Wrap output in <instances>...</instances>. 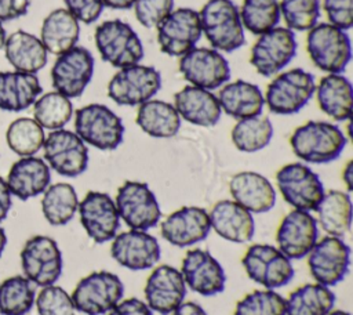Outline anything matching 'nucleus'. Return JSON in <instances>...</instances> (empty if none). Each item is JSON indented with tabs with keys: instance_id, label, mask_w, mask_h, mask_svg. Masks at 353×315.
<instances>
[{
	"instance_id": "nucleus-48",
	"label": "nucleus",
	"mask_w": 353,
	"mask_h": 315,
	"mask_svg": "<svg viewBox=\"0 0 353 315\" xmlns=\"http://www.w3.org/2000/svg\"><path fill=\"white\" fill-rule=\"evenodd\" d=\"M66 10L79 21L84 23L95 22L102 11L103 1L102 0H63Z\"/></svg>"
},
{
	"instance_id": "nucleus-28",
	"label": "nucleus",
	"mask_w": 353,
	"mask_h": 315,
	"mask_svg": "<svg viewBox=\"0 0 353 315\" xmlns=\"http://www.w3.org/2000/svg\"><path fill=\"white\" fill-rule=\"evenodd\" d=\"M11 195L28 200L43 193L51 182V171L46 160L25 156L14 162L6 180Z\"/></svg>"
},
{
	"instance_id": "nucleus-54",
	"label": "nucleus",
	"mask_w": 353,
	"mask_h": 315,
	"mask_svg": "<svg viewBox=\"0 0 353 315\" xmlns=\"http://www.w3.org/2000/svg\"><path fill=\"white\" fill-rule=\"evenodd\" d=\"M342 180L347 188V191L350 192L353 189V162L349 160L342 171Z\"/></svg>"
},
{
	"instance_id": "nucleus-41",
	"label": "nucleus",
	"mask_w": 353,
	"mask_h": 315,
	"mask_svg": "<svg viewBox=\"0 0 353 315\" xmlns=\"http://www.w3.org/2000/svg\"><path fill=\"white\" fill-rule=\"evenodd\" d=\"M73 115L70 98L58 91H50L39 97L33 104V119L48 130H59L68 124Z\"/></svg>"
},
{
	"instance_id": "nucleus-29",
	"label": "nucleus",
	"mask_w": 353,
	"mask_h": 315,
	"mask_svg": "<svg viewBox=\"0 0 353 315\" xmlns=\"http://www.w3.org/2000/svg\"><path fill=\"white\" fill-rule=\"evenodd\" d=\"M43 88L34 73L0 72V109L21 112L34 104Z\"/></svg>"
},
{
	"instance_id": "nucleus-6",
	"label": "nucleus",
	"mask_w": 353,
	"mask_h": 315,
	"mask_svg": "<svg viewBox=\"0 0 353 315\" xmlns=\"http://www.w3.org/2000/svg\"><path fill=\"white\" fill-rule=\"evenodd\" d=\"M124 294L121 279L109 271H94L81 278L72 292L76 311L85 315H105Z\"/></svg>"
},
{
	"instance_id": "nucleus-43",
	"label": "nucleus",
	"mask_w": 353,
	"mask_h": 315,
	"mask_svg": "<svg viewBox=\"0 0 353 315\" xmlns=\"http://www.w3.org/2000/svg\"><path fill=\"white\" fill-rule=\"evenodd\" d=\"M233 315H285V298L272 289L254 290L237 301Z\"/></svg>"
},
{
	"instance_id": "nucleus-51",
	"label": "nucleus",
	"mask_w": 353,
	"mask_h": 315,
	"mask_svg": "<svg viewBox=\"0 0 353 315\" xmlns=\"http://www.w3.org/2000/svg\"><path fill=\"white\" fill-rule=\"evenodd\" d=\"M11 192L8 189V185L3 177H0V222L6 220L10 209H11Z\"/></svg>"
},
{
	"instance_id": "nucleus-13",
	"label": "nucleus",
	"mask_w": 353,
	"mask_h": 315,
	"mask_svg": "<svg viewBox=\"0 0 353 315\" xmlns=\"http://www.w3.org/2000/svg\"><path fill=\"white\" fill-rule=\"evenodd\" d=\"M48 167L63 177H77L88 167V148L73 131L52 130L43 144Z\"/></svg>"
},
{
	"instance_id": "nucleus-37",
	"label": "nucleus",
	"mask_w": 353,
	"mask_h": 315,
	"mask_svg": "<svg viewBox=\"0 0 353 315\" xmlns=\"http://www.w3.org/2000/svg\"><path fill=\"white\" fill-rule=\"evenodd\" d=\"M79 198L76 189L68 182L48 185L43 192L41 211L48 224L54 227L66 225L76 214Z\"/></svg>"
},
{
	"instance_id": "nucleus-56",
	"label": "nucleus",
	"mask_w": 353,
	"mask_h": 315,
	"mask_svg": "<svg viewBox=\"0 0 353 315\" xmlns=\"http://www.w3.org/2000/svg\"><path fill=\"white\" fill-rule=\"evenodd\" d=\"M6 39H7V35H6V30H4V26L3 23L0 22V50L4 48V44H6Z\"/></svg>"
},
{
	"instance_id": "nucleus-57",
	"label": "nucleus",
	"mask_w": 353,
	"mask_h": 315,
	"mask_svg": "<svg viewBox=\"0 0 353 315\" xmlns=\"http://www.w3.org/2000/svg\"><path fill=\"white\" fill-rule=\"evenodd\" d=\"M327 315H350V312H347V311H342V309H332L331 312H328Z\"/></svg>"
},
{
	"instance_id": "nucleus-4",
	"label": "nucleus",
	"mask_w": 353,
	"mask_h": 315,
	"mask_svg": "<svg viewBox=\"0 0 353 315\" xmlns=\"http://www.w3.org/2000/svg\"><path fill=\"white\" fill-rule=\"evenodd\" d=\"M306 48L312 62L327 73H342L352 59L349 35L328 22L316 23L309 30Z\"/></svg>"
},
{
	"instance_id": "nucleus-25",
	"label": "nucleus",
	"mask_w": 353,
	"mask_h": 315,
	"mask_svg": "<svg viewBox=\"0 0 353 315\" xmlns=\"http://www.w3.org/2000/svg\"><path fill=\"white\" fill-rule=\"evenodd\" d=\"M229 191L233 200L250 213H266L276 204V191L272 182L255 171L234 174L229 181Z\"/></svg>"
},
{
	"instance_id": "nucleus-9",
	"label": "nucleus",
	"mask_w": 353,
	"mask_h": 315,
	"mask_svg": "<svg viewBox=\"0 0 353 315\" xmlns=\"http://www.w3.org/2000/svg\"><path fill=\"white\" fill-rule=\"evenodd\" d=\"M116 209L130 229L148 231L157 225L161 210L146 182L125 181L116 195Z\"/></svg>"
},
{
	"instance_id": "nucleus-44",
	"label": "nucleus",
	"mask_w": 353,
	"mask_h": 315,
	"mask_svg": "<svg viewBox=\"0 0 353 315\" xmlns=\"http://www.w3.org/2000/svg\"><path fill=\"white\" fill-rule=\"evenodd\" d=\"M279 7L290 30H310L320 18V0H280Z\"/></svg>"
},
{
	"instance_id": "nucleus-31",
	"label": "nucleus",
	"mask_w": 353,
	"mask_h": 315,
	"mask_svg": "<svg viewBox=\"0 0 353 315\" xmlns=\"http://www.w3.org/2000/svg\"><path fill=\"white\" fill-rule=\"evenodd\" d=\"M218 101L221 109L237 120L259 116L265 106L261 88L245 80L225 84L218 94Z\"/></svg>"
},
{
	"instance_id": "nucleus-7",
	"label": "nucleus",
	"mask_w": 353,
	"mask_h": 315,
	"mask_svg": "<svg viewBox=\"0 0 353 315\" xmlns=\"http://www.w3.org/2000/svg\"><path fill=\"white\" fill-rule=\"evenodd\" d=\"M316 90L312 73L294 68L277 75L268 86L265 104L276 115L298 113L313 97Z\"/></svg>"
},
{
	"instance_id": "nucleus-14",
	"label": "nucleus",
	"mask_w": 353,
	"mask_h": 315,
	"mask_svg": "<svg viewBox=\"0 0 353 315\" xmlns=\"http://www.w3.org/2000/svg\"><path fill=\"white\" fill-rule=\"evenodd\" d=\"M313 279L327 287L342 282L350 267V247L342 238L327 235L317 240L307 254Z\"/></svg>"
},
{
	"instance_id": "nucleus-39",
	"label": "nucleus",
	"mask_w": 353,
	"mask_h": 315,
	"mask_svg": "<svg viewBox=\"0 0 353 315\" xmlns=\"http://www.w3.org/2000/svg\"><path fill=\"white\" fill-rule=\"evenodd\" d=\"M36 298L33 283L23 275H14L0 283V314L26 315Z\"/></svg>"
},
{
	"instance_id": "nucleus-30",
	"label": "nucleus",
	"mask_w": 353,
	"mask_h": 315,
	"mask_svg": "<svg viewBox=\"0 0 353 315\" xmlns=\"http://www.w3.org/2000/svg\"><path fill=\"white\" fill-rule=\"evenodd\" d=\"M4 54L14 70L34 75L46 66L48 59V52L41 40L22 29L7 36Z\"/></svg>"
},
{
	"instance_id": "nucleus-20",
	"label": "nucleus",
	"mask_w": 353,
	"mask_h": 315,
	"mask_svg": "<svg viewBox=\"0 0 353 315\" xmlns=\"http://www.w3.org/2000/svg\"><path fill=\"white\" fill-rule=\"evenodd\" d=\"M319 238V224L310 211H290L276 232L277 249L290 260H301L309 254Z\"/></svg>"
},
{
	"instance_id": "nucleus-46",
	"label": "nucleus",
	"mask_w": 353,
	"mask_h": 315,
	"mask_svg": "<svg viewBox=\"0 0 353 315\" xmlns=\"http://www.w3.org/2000/svg\"><path fill=\"white\" fill-rule=\"evenodd\" d=\"M134 11L138 22L145 28H157L174 10V0H135Z\"/></svg>"
},
{
	"instance_id": "nucleus-50",
	"label": "nucleus",
	"mask_w": 353,
	"mask_h": 315,
	"mask_svg": "<svg viewBox=\"0 0 353 315\" xmlns=\"http://www.w3.org/2000/svg\"><path fill=\"white\" fill-rule=\"evenodd\" d=\"M29 0H0V22L17 19L28 12Z\"/></svg>"
},
{
	"instance_id": "nucleus-8",
	"label": "nucleus",
	"mask_w": 353,
	"mask_h": 315,
	"mask_svg": "<svg viewBox=\"0 0 353 315\" xmlns=\"http://www.w3.org/2000/svg\"><path fill=\"white\" fill-rule=\"evenodd\" d=\"M161 87V75L153 66L120 68L108 84V95L117 105L135 106L152 99Z\"/></svg>"
},
{
	"instance_id": "nucleus-24",
	"label": "nucleus",
	"mask_w": 353,
	"mask_h": 315,
	"mask_svg": "<svg viewBox=\"0 0 353 315\" xmlns=\"http://www.w3.org/2000/svg\"><path fill=\"white\" fill-rule=\"evenodd\" d=\"M211 231L210 214L199 206H183L161 222V236L171 245L188 247L204 240Z\"/></svg>"
},
{
	"instance_id": "nucleus-1",
	"label": "nucleus",
	"mask_w": 353,
	"mask_h": 315,
	"mask_svg": "<svg viewBox=\"0 0 353 315\" xmlns=\"http://www.w3.org/2000/svg\"><path fill=\"white\" fill-rule=\"evenodd\" d=\"M343 131L330 122L309 120L294 130L290 145L295 156L306 163L324 164L341 156L346 146Z\"/></svg>"
},
{
	"instance_id": "nucleus-35",
	"label": "nucleus",
	"mask_w": 353,
	"mask_h": 315,
	"mask_svg": "<svg viewBox=\"0 0 353 315\" xmlns=\"http://www.w3.org/2000/svg\"><path fill=\"white\" fill-rule=\"evenodd\" d=\"M317 224L331 236L342 238L352 227V199L347 192L332 189L317 204Z\"/></svg>"
},
{
	"instance_id": "nucleus-38",
	"label": "nucleus",
	"mask_w": 353,
	"mask_h": 315,
	"mask_svg": "<svg viewBox=\"0 0 353 315\" xmlns=\"http://www.w3.org/2000/svg\"><path fill=\"white\" fill-rule=\"evenodd\" d=\"M273 137V124L266 116L240 119L232 128V142L247 153L258 152L269 145Z\"/></svg>"
},
{
	"instance_id": "nucleus-26",
	"label": "nucleus",
	"mask_w": 353,
	"mask_h": 315,
	"mask_svg": "<svg viewBox=\"0 0 353 315\" xmlns=\"http://www.w3.org/2000/svg\"><path fill=\"white\" fill-rule=\"evenodd\" d=\"M211 229L233 243H245L254 238L255 221L252 213L234 200L223 199L214 204L210 213Z\"/></svg>"
},
{
	"instance_id": "nucleus-12",
	"label": "nucleus",
	"mask_w": 353,
	"mask_h": 315,
	"mask_svg": "<svg viewBox=\"0 0 353 315\" xmlns=\"http://www.w3.org/2000/svg\"><path fill=\"white\" fill-rule=\"evenodd\" d=\"M283 199L296 210L314 211L324 192L320 177L303 163H288L276 173Z\"/></svg>"
},
{
	"instance_id": "nucleus-5",
	"label": "nucleus",
	"mask_w": 353,
	"mask_h": 315,
	"mask_svg": "<svg viewBox=\"0 0 353 315\" xmlns=\"http://www.w3.org/2000/svg\"><path fill=\"white\" fill-rule=\"evenodd\" d=\"M74 133L88 145L113 151L124 137L123 120L103 104H88L76 111Z\"/></svg>"
},
{
	"instance_id": "nucleus-33",
	"label": "nucleus",
	"mask_w": 353,
	"mask_h": 315,
	"mask_svg": "<svg viewBox=\"0 0 353 315\" xmlns=\"http://www.w3.org/2000/svg\"><path fill=\"white\" fill-rule=\"evenodd\" d=\"M316 97L320 109L338 122L347 120L352 115V83L341 73H328L323 76L316 86Z\"/></svg>"
},
{
	"instance_id": "nucleus-40",
	"label": "nucleus",
	"mask_w": 353,
	"mask_h": 315,
	"mask_svg": "<svg viewBox=\"0 0 353 315\" xmlns=\"http://www.w3.org/2000/svg\"><path fill=\"white\" fill-rule=\"evenodd\" d=\"M44 140V128L30 117H18L12 120L6 131L8 148L21 158L34 156V153L43 148Z\"/></svg>"
},
{
	"instance_id": "nucleus-36",
	"label": "nucleus",
	"mask_w": 353,
	"mask_h": 315,
	"mask_svg": "<svg viewBox=\"0 0 353 315\" xmlns=\"http://www.w3.org/2000/svg\"><path fill=\"white\" fill-rule=\"evenodd\" d=\"M335 305V294L320 283H306L290 293L285 315H327Z\"/></svg>"
},
{
	"instance_id": "nucleus-32",
	"label": "nucleus",
	"mask_w": 353,
	"mask_h": 315,
	"mask_svg": "<svg viewBox=\"0 0 353 315\" xmlns=\"http://www.w3.org/2000/svg\"><path fill=\"white\" fill-rule=\"evenodd\" d=\"M80 37L79 21L66 10L57 8L43 21L40 40L47 52L61 55L73 48Z\"/></svg>"
},
{
	"instance_id": "nucleus-15",
	"label": "nucleus",
	"mask_w": 353,
	"mask_h": 315,
	"mask_svg": "<svg viewBox=\"0 0 353 315\" xmlns=\"http://www.w3.org/2000/svg\"><path fill=\"white\" fill-rule=\"evenodd\" d=\"M296 40L288 28L276 26L259 35L251 50L250 62L265 77L274 76L285 68L296 54Z\"/></svg>"
},
{
	"instance_id": "nucleus-23",
	"label": "nucleus",
	"mask_w": 353,
	"mask_h": 315,
	"mask_svg": "<svg viewBox=\"0 0 353 315\" xmlns=\"http://www.w3.org/2000/svg\"><path fill=\"white\" fill-rule=\"evenodd\" d=\"M181 274L186 286L201 296H215L225 289L223 267L207 250H189L182 260Z\"/></svg>"
},
{
	"instance_id": "nucleus-2",
	"label": "nucleus",
	"mask_w": 353,
	"mask_h": 315,
	"mask_svg": "<svg viewBox=\"0 0 353 315\" xmlns=\"http://www.w3.org/2000/svg\"><path fill=\"white\" fill-rule=\"evenodd\" d=\"M199 17L201 32L214 50L232 52L244 44V28L232 0H208Z\"/></svg>"
},
{
	"instance_id": "nucleus-22",
	"label": "nucleus",
	"mask_w": 353,
	"mask_h": 315,
	"mask_svg": "<svg viewBox=\"0 0 353 315\" xmlns=\"http://www.w3.org/2000/svg\"><path fill=\"white\" fill-rule=\"evenodd\" d=\"M143 293L145 303L152 311L160 315H170L183 303L186 283L181 271L175 267L160 265L149 275Z\"/></svg>"
},
{
	"instance_id": "nucleus-16",
	"label": "nucleus",
	"mask_w": 353,
	"mask_h": 315,
	"mask_svg": "<svg viewBox=\"0 0 353 315\" xmlns=\"http://www.w3.org/2000/svg\"><path fill=\"white\" fill-rule=\"evenodd\" d=\"M201 35L199 12L186 7L172 10L157 26L160 50L170 57L185 55L194 48Z\"/></svg>"
},
{
	"instance_id": "nucleus-19",
	"label": "nucleus",
	"mask_w": 353,
	"mask_h": 315,
	"mask_svg": "<svg viewBox=\"0 0 353 315\" xmlns=\"http://www.w3.org/2000/svg\"><path fill=\"white\" fill-rule=\"evenodd\" d=\"M80 222L95 243H105L117 235L120 216L114 200L105 192L90 191L79 202Z\"/></svg>"
},
{
	"instance_id": "nucleus-34",
	"label": "nucleus",
	"mask_w": 353,
	"mask_h": 315,
	"mask_svg": "<svg viewBox=\"0 0 353 315\" xmlns=\"http://www.w3.org/2000/svg\"><path fill=\"white\" fill-rule=\"evenodd\" d=\"M137 124L150 137L171 138L179 131L181 116L172 104L161 99H149L139 105Z\"/></svg>"
},
{
	"instance_id": "nucleus-11",
	"label": "nucleus",
	"mask_w": 353,
	"mask_h": 315,
	"mask_svg": "<svg viewBox=\"0 0 353 315\" xmlns=\"http://www.w3.org/2000/svg\"><path fill=\"white\" fill-rule=\"evenodd\" d=\"M241 264L251 280L266 287L277 289L285 286L294 278L291 260L276 246L256 243L247 249Z\"/></svg>"
},
{
	"instance_id": "nucleus-17",
	"label": "nucleus",
	"mask_w": 353,
	"mask_h": 315,
	"mask_svg": "<svg viewBox=\"0 0 353 315\" xmlns=\"http://www.w3.org/2000/svg\"><path fill=\"white\" fill-rule=\"evenodd\" d=\"M94 75V57L85 48L74 46L58 55L51 68V82L55 91L68 98L80 97Z\"/></svg>"
},
{
	"instance_id": "nucleus-21",
	"label": "nucleus",
	"mask_w": 353,
	"mask_h": 315,
	"mask_svg": "<svg viewBox=\"0 0 353 315\" xmlns=\"http://www.w3.org/2000/svg\"><path fill=\"white\" fill-rule=\"evenodd\" d=\"M110 254L117 264L131 271H143L154 267L160 260V245L146 231L130 229L112 239Z\"/></svg>"
},
{
	"instance_id": "nucleus-42",
	"label": "nucleus",
	"mask_w": 353,
	"mask_h": 315,
	"mask_svg": "<svg viewBox=\"0 0 353 315\" xmlns=\"http://www.w3.org/2000/svg\"><path fill=\"white\" fill-rule=\"evenodd\" d=\"M239 14L243 28L252 35H262L276 28L281 17L279 0H244Z\"/></svg>"
},
{
	"instance_id": "nucleus-27",
	"label": "nucleus",
	"mask_w": 353,
	"mask_h": 315,
	"mask_svg": "<svg viewBox=\"0 0 353 315\" xmlns=\"http://www.w3.org/2000/svg\"><path fill=\"white\" fill-rule=\"evenodd\" d=\"M172 105L182 119L201 127L215 126L222 115L218 97L210 90L196 86H186L179 90L174 95Z\"/></svg>"
},
{
	"instance_id": "nucleus-53",
	"label": "nucleus",
	"mask_w": 353,
	"mask_h": 315,
	"mask_svg": "<svg viewBox=\"0 0 353 315\" xmlns=\"http://www.w3.org/2000/svg\"><path fill=\"white\" fill-rule=\"evenodd\" d=\"M103 6L113 10H128L134 6L135 0H102Z\"/></svg>"
},
{
	"instance_id": "nucleus-18",
	"label": "nucleus",
	"mask_w": 353,
	"mask_h": 315,
	"mask_svg": "<svg viewBox=\"0 0 353 315\" xmlns=\"http://www.w3.org/2000/svg\"><path fill=\"white\" fill-rule=\"evenodd\" d=\"M179 72L192 86L215 90L230 79L228 59L216 50L199 47L192 48L179 59Z\"/></svg>"
},
{
	"instance_id": "nucleus-52",
	"label": "nucleus",
	"mask_w": 353,
	"mask_h": 315,
	"mask_svg": "<svg viewBox=\"0 0 353 315\" xmlns=\"http://www.w3.org/2000/svg\"><path fill=\"white\" fill-rule=\"evenodd\" d=\"M172 315H207V312L197 303L186 301L179 304V307L172 312Z\"/></svg>"
},
{
	"instance_id": "nucleus-10",
	"label": "nucleus",
	"mask_w": 353,
	"mask_h": 315,
	"mask_svg": "<svg viewBox=\"0 0 353 315\" xmlns=\"http://www.w3.org/2000/svg\"><path fill=\"white\" fill-rule=\"evenodd\" d=\"M23 276L37 286L54 285L62 274V253L58 243L46 235L29 238L21 250Z\"/></svg>"
},
{
	"instance_id": "nucleus-55",
	"label": "nucleus",
	"mask_w": 353,
	"mask_h": 315,
	"mask_svg": "<svg viewBox=\"0 0 353 315\" xmlns=\"http://www.w3.org/2000/svg\"><path fill=\"white\" fill-rule=\"evenodd\" d=\"M6 245H7V235H6V231L0 227V256L6 249Z\"/></svg>"
},
{
	"instance_id": "nucleus-49",
	"label": "nucleus",
	"mask_w": 353,
	"mask_h": 315,
	"mask_svg": "<svg viewBox=\"0 0 353 315\" xmlns=\"http://www.w3.org/2000/svg\"><path fill=\"white\" fill-rule=\"evenodd\" d=\"M108 315H153V311L139 298H127L119 301Z\"/></svg>"
},
{
	"instance_id": "nucleus-47",
	"label": "nucleus",
	"mask_w": 353,
	"mask_h": 315,
	"mask_svg": "<svg viewBox=\"0 0 353 315\" xmlns=\"http://www.w3.org/2000/svg\"><path fill=\"white\" fill-rule=\"evenodd\" d=\"M331 25L349 30L353 26V0H323Z\"/></svg>"
},
{
	"instance_id": "nucleus-45",
	"label": "nucleus",
	"mask_w": 353,
	"mask_h": 315,
	"mask_svg": "<svg viewBox=\"0 0 353 315\" xmlns=\"http://www.w3.org/2000/svg\"><path fill=\"white\" fill-rule=\"evenodd\" d=\"M39 315H76L70 294L61 286H44L34 298Z\"/></svg>"
},
{
	"instance_id": "nucleus-3",
	"label": "nucleus",
	"mask_w": 353,
	"mask_h": 315,
	"mask_svg": "<svg viewBox=\"0 0 353 315\" xmlns=\"http://www.w3.org/2000/svg\"><path fill=\"white\" fill-rule=\"evenodd\" d=\"M94 40L101 58L119 69L139 64L145 55L137 32L120 19L103 21L98 25Z\"/></svg>"
}]
</instances>
